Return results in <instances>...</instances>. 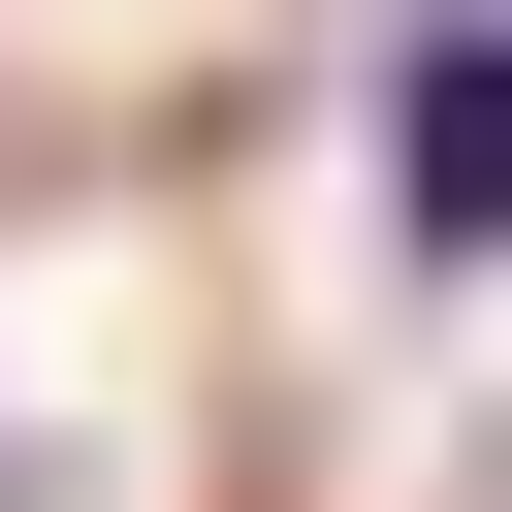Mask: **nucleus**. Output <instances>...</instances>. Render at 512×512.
I'll list each match as a JSON object with an SVG mask.
<instances>
[{"instance_id":"nucleus-1","label":"nucleus","mask_w":512,"mask_h":512,"mask_svg":"<svg viewBox=\"0 0 512 512\" xmlns=\"http://www.w3.org/2000/svg\"><path fill=\"white\" fill-rule=\"evenodd\" d=\"M384 224L512 288V0H384Z\"/></svg>"}]
</instances>
